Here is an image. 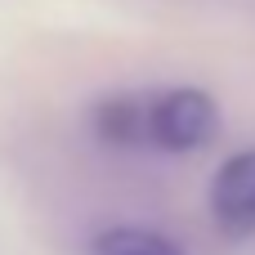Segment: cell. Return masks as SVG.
<instances>
[{
  "mask_svg": "<svg viewBox=\"0 0 255 255\" xmlns=\"http://www.w3.org/2000/svg\"><path fill=\"white\" fill-rule=\"evenodd\" d=\"M220 130V108L206 90H166L157 99H148V148H166V152H197L202 143H211Z\"/></svg>",
  "mask_w": 255,
  "mask_h": 255,
  "instance_id": "1",
  "label": "cell"
},
{
  "mask_svg": "<svg viewBox=\"0 0 255 255\" xmlns=\"http://www.w3.org/2000/svg\"><path fill=\"white\" fill-rule=\"evenodd\" d=\"M211 215L224 233H255V148L233 152L211 184Z\"/></svg>",
  "mask_w": 255,
  "mask_h": 255,
  "instance_id": "2",
  "label": "cell"
},
{
  "mask_svg": "<svg viewBox=\"0 0 255 255\" xmlns=\"http://www.w3.org/2000/svg\"><path fill=\"white\" fill-rule=\"evenodd\" d=\"M94 130L103 143L117 148H148V99L139 94H121V99H103L94 108Z\"/></svg>",
  "mask_w": 255,
  "mask_h": 255,
  "instance_id": "3",
  "label": "cell"
},
{
  "mask_svg": "<svg viewBox=\"0 0 255 255\" xmlns=\"http://www.w3.org/2000/svg\"><path fill=\"white\" fill-rule=\"evenodd\" d=\"M90 255H184L166 233H152V229H134V224H121V229H108L94 238Z\"/></svg>",
  "mask_w": 255,
  "mask_h": 255,
  "instance_id": "4",
  "label": "cell"
}]
</instances>
